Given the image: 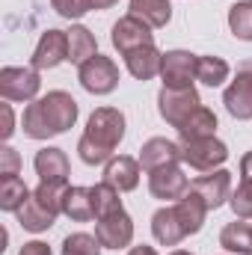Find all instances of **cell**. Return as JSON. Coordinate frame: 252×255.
Returning <instances> with one entry per match:
<instances>
[{"mask_svg": "<svg viewBox=\"0 0 252 255\" xmlns=\"http://www.w3.org/2000/svg\"><path fill=\"white\" fill-rule=\"evenodd\" d=\"M24 133L33 139H48L57 136L77 122V101L68 92H48L45 98L33 101L24 110Z\"/></svg>", "mask_w": 252, "mask_h": 255, "instance_id": "6da1fadb", "label": "cell"}, {"mask_svg": "<svg viewBox=\"0 0 252 255\" xmlns=\"http://www.w3.org/2000/svg\"><path fill=\"white\" fill-rule=\"evenodd\" d=\"M122 136H125V116L113 107H98L89 116V125H86L80 142H77L80 160L89 163V166H98V163L110 160L116 145L122 142Z\"/></svg>", "mask_w": 252, "mask_h": 255, "instance_id": "7a4b0ae2", "label": "cell"}, {"mask_svg": "<svg viewBox=\"0 0 252 255\" xmlns=\"http://www.w3.org/2000/svg\"><path fill=\"white\" fill-rule=\"evenodd\" d=\"M157 104H160V116L169 122L172 128H181L187 122L190 116L202 107V101H199V92L187 86V89H160V95H157Z\"/></svg>", "mask_w": 252, "mask_h": 255, "instance_id": "3957f363", "label": "cell"}, {"mask_svg": "<svg viewBox=\"0 0 252 255\" xmlns=\"http://www.w3.org/2000/svg\"><path fill=\"white\" fill-rule=\"evenodd\" d=\"M80 83L92 95H107L119 83V68H116V63L110 57L95 54V57H89L86 63L80 65Z\"/></svg>", "mask_w": 252, "mask_h": 255, "instance_id": "277c9868", "label": "cell"}, {"mask_svg": "<svg viewBox=\"0 0 252 255\" xmlns=\"http://www.w3.org/2000/svg\"><path fill=\"white\" fill-rule=\"evenodd\" d=\"M42 80L36 68H18V65H6L0 71V95L6 101H33L39 92Z\"/></svg>", "mask_w": 252, "mask_h": 255, "instance_id": "5b68a950", "label": "cell"}, {"mask_svg": "<svg viewBox=\"0 0 252 255\" xmlns=\"http://www.w3.org/2000/svg\"><path fill=\"white\" fill-rule=\"evenodd\" d=\"M226 157H229L226 145L220 139H214V136H205V139H181V160L187 166H193V169L208 172V169L220 166Z\"/></svg>", "mask_w": 252, "mask_h": 255, "instance_id": "8992f818", "label": "cell"}, {"mask_svg": "<svg viewBox=\"0 0 252 255\" xmlns=\"http://www.w3.org/2000/svg\"><path fill=\"white\" fill-rule=\"evenodd\" d=\"M196 65H199L196 54H187V51H169V54H163V63H160L163 86L166 89H187V86H193Z\"/></svg>", "mask_w": 252, "mask_h": 255, "instance_id": "52a82bcc", "label": "cell"}, {"mask_svg": "<svg viewBox=\"0 0 252 255\" xmlns=\"http://www.w3.org/2000/svg\"><path fill=\"white\" fill-rule=\"evenodd\" d=\"M113 45H116V51H119L122 57L130 54V51H136V48L154 45L151 27H148L142 18H136V15H125V18H119L116 27H113Z\"/></svg>", "mask_w": 252, "mask_h": 255, "instance_id": "ba28073f", "label": "cell"}, {"mask_svg": "<svg viewBox=\"0 0 252 255\" xmlns=\"http://www.w3.org/2000/svg\"><path fill=\"white\" fill-rule=\"evenodd\" d=\"M95 238L101 241V247H110V250L127 247L130 238H133V223H130V217L125 214V208L101 217L98 226H95Z\"/></svg>", "mask_w": 252, "mask_h": 255, "instance_id": "9c48e42d", "label": "cell"}, {"mask_svg": "<svg viewBox=\"0 0 252 255\" xmlns=\"http://www.w3.org/2000/svg\"><path fill=\"white\" fill-rule=\"evenodd\" d=\"M63 60H68V33H63V30L42 33V39H39V45L33 51V60H30L33 68L36 71L54 68V65H60Z\"/></svg>", "mask_w": 252, "mask_h": 255, "instance_id": "30bf717a", "label": "cell"}, {"mask_svg": "<svg viewBox=\"0 0 252 255\" xmlns=\"http://www.w3.org/2000/svg\"><path fill=\"white\" fill-rule=\"evenodd\" d=\"M187 187H190V181H187V175L178 169V163L160 166L148 178V190H151L154 199H181L187 193Z\"/></svg>", "mask_w": 252, "mask_h": 255, "instance_id": "8fae6325", "label": "cell"}, {"mask_svg": "<svg viewBox=\"0 0 252 255\" xmlns=\"http://www.w3.org/2000/svg\"><path fill=\"white\" fill-rule=\"evenodd\" d=\"M178 160H181V145H175V142H169L163 136H151L139 148V166L148 169V172H154L160 166H172Z\"/></svg>", "mask_w": 252, "mask_h": 255, "instance_id": "7c38bea8", "label": "cell"}, {"mask_svg": "<svg viewBox=\"0 0 252 255\" xmlns=\"http://www.w3.org/2000/svg\"><path fill=\"white\" fill-rule=\"evenodd\" d=\"M223 101H226V110L235 119H252V74L238 71V77L226 89Z\"/></svg>", "mask_w": 252, "mask_h": 255, "instance_id": "4fadbf2b", "label": "cell"}, {"mask_svg": "<svg viewBox=\"0 0 252 255\" xmlns=\"http://www.w3.org/2000/svg\"><path fill=\"white\" fill-rule=\"evenodd\" d=\"M190 190H196L202 196V202L208 205V211H211V208H220V205L229 199V193H232V172L217 169L214 175H202V178L193 181Z\"/></svg>", "mask_w": 252, "mask_h": 255, "instance_id": "5bb4252c", "label": "cell"}, {"mask_svg": "<svg viewBox=\"0 0 252 255\" xmlns=\"http://www.w3.org/2000/svg\"><path fill=\"white\" fill-rule=\"evenodd\" d=\"M104 181H107L110 187H116L119 193L133 190V187L139 184V160L125 157V154L110 157V163H107V169H104Z\"/></svg>", "mask_w": 252, "mask_h": 255, "instance_id": "9a60e30c", "label": "cell"}, {"mask_svg": "<svg viewBox=\"0 0 252 255\" xmlns=\"http://www.w3.org/2000/svg\"><path fill=\"white\" fill-rule=\"evenodd\" d=\"M151 232H154L157 244H163V247H175V244H181V241L187 238V232H184V226H181L175 208H160V211L151 217Z\"/></svg>", "mask_w": 252, "mask_h": 255, "instance_id": "2e32d148", "label": "cell"}, {"mask_svg": "<svg viewBox=\"0 0 252 255\" xmlns=\"http://www.w3.org/2000/svg\"><path fill=\"white\" fill-rule=\"evenodd\" d=\"M160 63H163V54H157L154 45H145V48H136V51L125 54L127 71L136 80H151L154 74H160Z\"/></svg>", "mask_w": 252, "mask_h": 255, "instance_id": "e0dca14e", "label": "cell"}, {"mask_svg": "<svg viewBox=\"0 0 252 255\" xmlns=\"http://www.w3.org/2000/svg\"><path fill=\"white\" fill-rule=\"evenodd\" d=\"M175 214H178L184 232H187V235H196V232L202 229V223H205L208 205L202 202V196H199L196 190H190V193H184V196L175 202Z\"/></svg>", "mask_w": 252, "mask_h": 255, "instance_id": "ac0fdd59", "label": "cell"}, {"mask_svg": "<svg viewBox=\"0 0 252 255\" xmlns=\"http://www.w3.org/2000/svg\"><path fill=\"white\" fill-rule=\"evenodd\" d=\"M36 172L42 181H65L68 175V160L60 148H42L36 151V160H33Z\"/></svg>", "mask_w": 252, "mask_h": 255, "instance_id": "d6986e66", "label": "cell"}, {"mask_svg": "<svg viewBox=\"0 0 252 255\" xmlns=\"http://www.w3.org/2000/svg\"><path fill=\"white\" fill-rule=\"evenodd\" d=\"M15 214H18V223H21L27 232H45V229H51L54 220H57V217H54V214H51V211H48L33 193H30V199H27Z\"/></svg>", "mask_w": 252, "mask_h": 255, "instance_id": "ffe728a7", "label": "cell"}, {"mask_svg": "<svg viewBox=\"0 0 252 255\" xmlns=\"http://www.w3.org/2000/svg\"><path fill=\"white\" fill-rule=\"evenodd\" d=\"M130 15L142 18L148 27H166L172 18L169 0H130Z\"/></svg>", "mask_w": 252, "mask_h": 255, "instance_id": "44dd1931", "label": "cell"}, {"mask_svg": "<svg viewBox=\"0 0 252 255\" xmlns=\"http://www.w3.org/2000/svg\"><path fill=\"white\" fill-rule=\"evenodd\" d=\"M63 214L77 220V223H86L95 217V208H92V193L89 187H68L63 199Z\"/></svg>", "mask_w": 252, "mask_h": 255, "instance_id": "7402d4cb", "label": "cell"}, {"mask_svg": "<svg viewBox=\"0 0 252 255\" xmlns=\"http://www.w3.org/2000/svg\"><path fill=\"white\" fill-rule=\"evenodd\" d=\"M220 244L229 253H241V255H252V223H229L220 235Z\"/></svg>", "mask_w": 252, "mask_h": 255, "instance_id": "603a6c76", "label": "cell"}, {"mask_svg": "<svg viewBox=\"0 0 252 255\" xmlns=\"http://www.w3.org/2000/svg\"><path fill=\"white\" fill-rule=\"evenodd\" d=\"M89 57H95V36L86 27H71L68 30V63L83 65Z\"/></svg>", "mask_w": 252, "mask_h": 255, "instance_id": "cb8c5ba5", "label": "cell"}, {"mask_svg": "<svg viewBox=\"0 0 252 255\" xmlns=\"http://www.w3.org/2000/svg\"><path fill=\"white\" fill-rule=\"evenodd\" d=\"M214 130H217V116L208 107H199L187 122L178 128L181 139H205V136H214Z\"/></svg>", "mask_w": 252, "mask_h": 255, "instance_id": "d4e9b609", "label": "cell"}, {"mask_svg": "<svg viewBox=\"0 0 252 255\" xmlns=\"http://www.w3.org/2000/svg\"><path fill=\"white\" fill-rule=\"evenodd\" d=\"M27 199H30V190H27L24 178H18V175L0 178V208L3 211H18Z\"/></svg>", "mask_w": 252, "mask_h": 255, "instance_id": "484cf974", "label": "cell"}, {"mask_svg": "<svg viewBox=\"0 0 252 255\" xmlns=\"http://www.w3.org/2000/svg\"><path fill=\"white\" fill-rule=\"evenodd\" d=\"M89 193H92V208H95V217H98V220H101V217H107V214H113V211H122L119 190H116V187H110L107 181H101V184L89 187Z\"/></svg>", "mask_w": 252, "mask_h": 255, "instance_id": "4316f807", "label": "cell"}, {"mask_svg": "<svg viewBox=\"0 0 252 255\" xmlns=\"http://www.w3.org/2000/svg\"><path fill=\"white\" fill-rule=\"evenodd\" d=\"M229 77V63L220 57H199L196 65V80H202L205 86H220Z\"/></svg>", "mask_w": 252, "mask_h": 255, "instance_id": "83f0119b", "label": "cell"}, {"mask_svg": "<svg viewBox=\"0 0 252 255\" xmlns=\"http://www.w3.org/2000/svg\"><path fill=\"white\" fill-rule=\"evenodd\" d=\"M65 190H68V184L65 181H42L36 190H33V196L57 217V214H63V199H65Z\"/></svg>", "mask_w": 252, "mask_h": 255, "instance_id": "f1b7e54d", "label": "cell"}, {"mask_svg": "<svg viewBox=\"0 0 252 255\" xmlns=\"http://www.w3.org/2000/svg\"><path fill=\"white\" fill-rule=\"evenodd\" d=\"M229 27L238 39L244 42H252V0H244V3H235L232 12H229Z\"/></svg>", "mask_w": 252, "mask_h": 255, "instance_id": "f546056e", "label": "cell"}, {"mask_svg": "<svg viewBox=\"0 0 252 255\" xmlns=\"http://www.w3.org/2000/svg\"><path fill=\"white\" fill-rule=\"evenodd\" d=\"M63 255H101V241L86 232L68 235L63 241Z\"/></svg>", "mask_w": 252, "mask_h": 255, "instance_id": "4dcf8cb0", "label": "cell"}, {"mask_svg": "<svg viewBox=\"0 0 252 255\" xmlns=\"http://www.w3.org/2000/svg\"><path fill=\"white\" fill-rule=\"evenodd\" d=\"M232 208L238 217H252V178H241V187L232 196Z\"/></svg>", "mask_w": 252, "mask_h": 255, "instance_id": "1f68e13d", "label": "cell"}, {"mask_svg": "<svg viewBox=\"0 0 252 255\" xmlns=\"http://www.w3.org/2000/svg\"><path fill=\"white\" fill-rule=\"evenodd\" d=\"M51 3L63 18H83L92 9V0H51Z\"/></svg>", "mask_w": 252, "mask_h": 255, "instance_id": "d6a6232c", "label": "cell"}, {"mask_svg": "<svg viewBox=\"0 0 252 255\" xmlns=\"http://www.w3.org/2000/svg\"><path fill=\"white\" fill-rule=\"evenodd\" d=\"M18 169H21V157H18V151L9 148V145H3V148H0V178H6V175H18Z\"/></svg>", "mask_w": 252, "mask_h": 255, "instance_id": "836d02e7", "label": "cell"}, {"mask_svg": "<svg viewBox=\"0 0 252 255\" xmlns=\"http://www.w3.org/2000/svg\"><path fill=\"white\" fill-rule=\"evenodd\" d=\"M18 255H51V247L48 244H42V241H30V244H24L21 247V253Z\"/></svg>", "mask_w": 252, "mask_h": 255, "instance_id": "e575fe53", "label": "cell"}, {"mask_svg": "<svg viewBox=\"0 0 252 255\" xmlns=\"http://www.w3.org/2000/svg\"><path fill=\"white\" fill-rule=\"evenodd\" d=\"M0 110H3V128H0V136H3V139H9V136H12V130H15V128H12V107H9V104H3Z\"/></svg>", "mask_w": 252, "mask_h": 255, "instance_id": "d590c367", "label": "cell"}, {"mask_svg": "<svg viewBox=\"0 0 252 255\" xmlns=\"http://www.w3.org/2000/svg\"><path fill=\"white\" fill-rule=\"evenodd\" d=\"M241 175L244 178H252V151H247L244 160H241Z\"/></svg>", "mask_w": 252, "mask_h": 255, "instance_id": "8d00e7d4", "label": "cell"}, {"mask_svg": "<svg viewBox=\"0 0 252 255\" xmlns=\"http://www.w3.org/2000/svg\"><path fill=\"white\" fill-rule=\"evenodd\" d=\"M127 255H157V253H154L151 247H133V250H130Z\"/></svg>", "mask_w": 252, "mask_h": 255, "instance_id": "74e56055", "label": "cell"}, {"mask_svg": "<svg viewBox=\"0 0 252 255\" xmlns=\"http://www.w3.org/2000/svg\"><path fill=\"white\" fill-rule=\"evenodd\" d=\"M116 0H92V9H110Z\"/></svg>", "mask_w": 252, "mask_h": 255, "instance_id": "f35d334b", "label": "cell"}, {"mask_svg": "<svg viewBox=\"0 0 252 255\" xmlns=\"http://www.w3.org/2000/svg\"><path fill=\"white\" fill-rule=\"evenodd\" d=\"M241 71H247V74H252V60H247V63L241 65Z\"/></svg>", "mask_w": 252, "mask_h": 255, "instance_id": "ab89813d", "label": "cell"}, {"mask_svg": "<svg viewBox=\"0 0 252 255\" xmlns=\"http://www.w3.org/2000/svg\"><path fill=\"white\" fill-rule=\"evenodd\" d=\"M172 255H193V253H184V250H178V253H172Z\"/></svg>", "mask_w": 252, "mask_h": 255, "instance_id": "60d3db41", "label": "cell"}]
</instances>
